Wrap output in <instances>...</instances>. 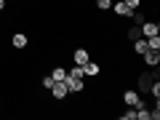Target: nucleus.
<instances>
[{
    "label": "nucleus",
    "instance_id": "obj_8",
    "mask_svg": "<svg viewBox=\"0 0 160 120\" xmlns=\"http://www.w3.org/2000/svg\"><path fill=\"white\" fill-rule=\"evenodd\" d=\"M112 13H115V16H120V19H131L133 11L123 3V0H112Z\"/></svg>",
    "mask_w": 160,
    "mask_h": 120
},
{
    "label": "nucleus",
    "instance_id": "obj_5",
    "mask_svg": "<svg viewBox=\"0 0 160 120\" xmlns=\"http://www.w3.org/2000/svg\"><path fill=\"white\" fill-rule=\"evenodd\" d=\"M120 99H123V104H126V107H136V104L142 102V93H139L136 88H126Z\"/></svg>",
    "mask_w": 160,
    "mask_h": 120
},
{
    "label": "nucleus",
    "instance_id": "obj_15",
    "mask_svg": "<svg viewBox=\"0 0 160 120\" xmlns=\"http://www.w3.org/2000/svg\"><path fill=\"white\" fill-rule=\"evenodd\" d=\"M144 22H147V13H144V11H139V8H136V11L131 13V24H144Z\"/></svg>",
    "mask_w": 160,
    "mask_h": 120
},
{
    "label": "nucleus",
    "instance_id": "obj_17",
    "mask_svg": "<svg viewBox=\"0 0 160 120\" xmlns=\"http://www.w3.org/2000/svg\"><path fill=\"white\" fill-rule=\"evenodd\" d=\"M53 83H56V80H53V78H51V72H48V75H43V78H40V86L46 88V91H48V88H51V86H53Z\"/></svg>",
    "mask_w": 160,
    "mask_h": 120
},
{
    "label": "nucleus",
    "instance_id": "obj_20",
    "mask_svg": "<svg viewBox=\"0 0 160 120\" xmlns=\"http://www.w3.org/2000/svg\"><path fill=\"white\" fill-rule=\"evenodd\" d=\"M6 8H8V3H6V0H0V13L6 11Z\"/></svg>",
    "mask_w": 160,
    "mask_h": 120
},
{
    "label": "nucleus",
    "instance_id": "obj_13",
    "mask_svg": "<svg viewBox=\"0 0 160 120\" xmlns=\"http://www.w3.org/2000/svg\"><path fill=\"white\" fill-rule=\"evenodd\" d=\"M67 78H75V80H83L86 75H83V67L80 64H72V67L67 69Z\"/></svg>",
    "mask_w": 160,
    "mask_h": 120
},
{
    "label": "nucleus",
    "instance_id": "obj_10",
    "mask_svg": "<svg viewBox=\"0 0 160 120\" xmlns=\"http://www.w3.org/2000/svg\"><path fill=\"white\" fill-rule=\"evenodd\" d=\"M152 35H160V24L158 22H144L142 24V38H152Z\"/></svg>",
    "mask_w": 160,
    "mask_h": 120
},
{
    "label": "nucleus",
    "instance_id": "obj_6",
    "mask_svg": "<svg viewBox=\"0 0 160 120\" xmlns=\"http://www.w3.org/2000/svg\"><path fill=\"white\" fill-rule=\"evenodd\" d=\"M83 75H86V80L99 78V75H102V64H99V62H93V59H88V62L83 64Z\"/></svg>",
    "mask_w": 160,
    "mask_h": 120
},
{
    "label": "nucleus",
    "instance_id": "obj_19",
    "mask_svg": "<svg viewBox=\"0 0 160 120\" xmlns=\"http://www.w3.org/2000/svg\"><path fill=\"white\" fill-rule=\"evenodd\" d=\"M123 3H126V6L131 8V11H136V8L142 6V0H123Z\"/></svg>",
    "mask_w": 160,
    "mask_h": 120
},
{
    "label": "nucleus",
    "instance_id": "obj_18",
    "mask_svg": "<svg viewBox=\"0 0 160 120\" xmlns=\"http://www.w3.org/2000/svg\"><path fill=\"white\" fill-rule=\"evenodd\" d=\"M93 6H96L99 11H109V8H112V0H96Z\"/></svg>",
    "mask_w": 160,
    "mask_h": 120
},
{
    "label": "nucleus",
    "instance_id": "obj_2",
    "mask_svg": "<svg viewBox=\"0 0 160 120\" xmlns=\"http://www.w3.org/2000/svg\"><path fill=\"white\" fill-rule=\"evenodd\" d=\"M11 48L13 51H27L29 48V35L27 32H13L11 35Z\"/></svg>",
    "mask_w": 160,
    "mask_h": 120
},
{
    "label": "nucleus",
    "instance_id": "obj_16",
    "mask_svg": "<svg viewBox=\"0 0 160 120\" xmlns=\"http://www.w3.org/2000/svg\"><path fill=\"white\" fill-rule=\"evenodd\" d=\"M120 118H123V120H136V107H126Z\"/></svg>",
    "mask_w": 160,
    "mask_h": 120
},
{
    "label": "nucleus",
    "instance_id": "obj_11",
    "mask_svg": "<svg viewBox=\"0 0 160 120\" xmlns=\"http://www.w3.org/2000/svg\"><path fill=\"white\" fill-rule=\"evenodd\" d=\"M139 38H142V24H128L126 40H128V43H133V40H139Z\"/></svg>",
    "mask_w": 160,
    "mask_h": 120
},
{
    "label": "nucleus",
    "instance_id": "obj_1",
    "mask_svg": "<svg viewBox=\"0 0 160 120\" xmlns=\"http://www.w3.org/2000/svg\"><path fill=\"white\" fill-rule=\"evenodd\" d=\"M152 83H155V78H152V72H149V67H147V69L136 78V86H133V88L142 91V93H149V86H152Z\"/></svg>",
    "mask_w": 160,
    "mask_h": 120
},
{
    "label": "nucleus",
    "instance_id": "obj_3",
    "mask_svg": "<svg viewBox=\"0 0 160 120\" xmlns=\"http://www.w3.org/2000/svg\"><path fill=\"white\" fill-rule=\"evenodd\" d=\"M142 62H144V67H158L160 64V48H147L142 53Z\"/></svg>",
    "mask_w": 160,
    "mask_h": 120
},
{
    "label": "nucleus",
    "instance_id": "obj_21",
    "mask_svg": "<svg viewBox=\"0 0 160 120\" xmlns=\"http://www.w3.org/2000/svg\"><path fill=\"white\" fill-rule=\"evenodd\" d=\"M0 109H3V96H0Z\"/></svg>",
    "mask_w": 160,
    "mask_h": 120
},
{
    "label": "nucleus",
    "instance_id": "obj_14",
    "mask_svg": "<svg viewBox=\"0 0 160 120\" xmlns=\"http://www.w3.org/2000/svg\"><path fill=\"white\" fill-rule=\"evenodd\" d=\"M51 78H53V80H67V67H62V64H56V67L51 69Z\"/></svg>",
    "mask_w": 160,
    "mask_h": 120
},
{
    "label": "nucleus",
    "instance_id": "obj_4",
    "mask_svg": "<svg viewBox=\"0 0 160 120\" xmlns=\"http://www.w3.org/2000/svg\"><path fill=\"white\" fill-rule=\"evenodd\" d=\"M48 91H51V96L56 99V102H62V99H67V96H69V91H67V83H64V80H56V83H53V86L48 88Z\"/></svg>",
    "mask_w": 160,
    "mask_h": 120
},
{
    "label": "nucleus",
    "instance_id": "obj_9",
    "mask_svg": "<svg viewBox=\"0 0 160 120\" xmlns=\"http://www.w3.org/2000/svg\"><path fill=\"white\" fill-rule=\"evenodd\" d=\"M88 59H91V48H75L72 51V64H80L83 67Z\"/></svg>",
    "mask_w": 160,
    "mask_h": 120
},
{
    "label": "nucleus",
    "instance_id": "obj_12",
    "mask_svg": "<svg viewBox=\"0 0 160 120\" xmlns=\"http://www.w3.org/2000/svg\"><path fill=\"white\" fill-rule=\"evenodd\" d=\"M131 46H133V53H136V56H142V53L147 51V38H139V40H133Z\"/></svg>",
    "mask_w": 160,
    "mask_h": 120
},
{
    "label": "nucleus",
    "instance_id": "obj_7",
    "mask_svg": "<svg viewBox=\"0 0 160 120\" xmlns=\"http://www.w3.org/2000/svg\"><path fill=\"white\" fill-rule=\"evenodd\" d=\"M64 83H67V91L72 93V96H78V93L88 91V88H86V78H83V80H75V78H67V80H64Z\"/></svg>",
    "mask_w": 160,
    "mask_h": 120
}]
</instances>
